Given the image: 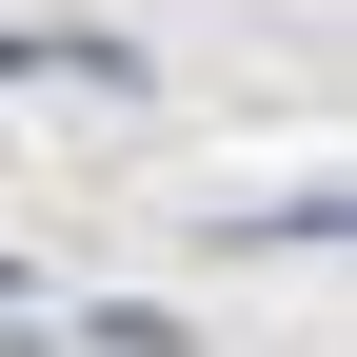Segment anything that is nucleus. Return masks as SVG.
<instances>
[{"instance_id": "f257e3e1", "label": "nucleus", "mask_w": 357, "mask_h": 357, "mask_svg": "<svg viewBox=\"0 0 357 357\" xmlns=\"http://www.w3.org/2000/svg\"><path fill=\"white\" fill-rule=\"evenodd\" d=\"M0 79H139V60H119V40H20V20H0Z\"/></svg>"}]
</instances>
